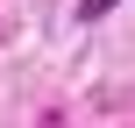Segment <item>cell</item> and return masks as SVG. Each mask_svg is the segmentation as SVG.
I'll return each instance as SVG.
<instances>
[{
	"label": "cell",
	"instance_id": "cell-1",
	"mask_svg": "<svg viewBox=\"0 0 135 128\" xmlns=\"http://www.w3.org/2000/svg\"><path fill=\"white\" fill-rule=\"evenodd\" d=\"M107 7H121V0H78V21H100Z\"/></svg>",
	"mask_w": 135,
	"mask_h": 128
}]
</instances>
